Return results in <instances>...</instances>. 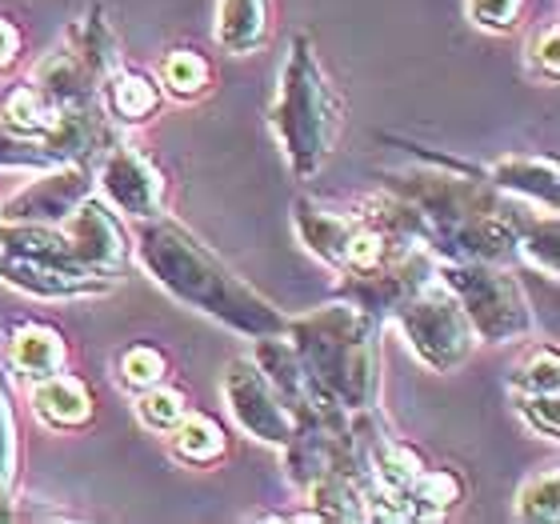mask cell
I'll use <instances>...</instances> for the list:
<instances>
[{
  "mask_svg": "<svg viewBox=\"0 0 560 524\" xmlns=\"http://www.w3.org/2000/svg\"><path fill=\"white\" fill-rule=\"evenodd\" d=\"M16 417H12L9 376L0 373V497L16 485Z\"/></svg>",
  "mask_w": 560,
  "mask_h": 524,
  "instance_id": "obj_32",
  "label": "cell"
},
{
  "mask_svg": "<svg viewBox=\"0 0 560 524\" xmlns=\"http://www.w3.org/2000/svg\"><path fill=\"white\" fill-rule=\"evenodd\" d=\"M393 321L405 333V345L412 349V357L429 373H453L480 345L472 325H468L465 308L456 304V296L444 289L441 280L424 284L412 301L400 304Z\"/></svg>",
  "mask_w": 560,
  "mask_h": 524,
  "instance_id": "obj_6",
  "label": "cell"
},
{
  "mask_svg": "<svg viewBox=\"0 0 560 524\" xmlns=\"http://www.w3.org/2000/svg\"><path fill=\"white\" fill-rule=\"evenodd\" d=\"M436 280L465 308L480 345H509L537 333V316L528 304L513 265L492 260H436Z\"/></svg>",
  "mask_w": 560,
  "mask_h": 524,
  "instance_id": "obj_5",
  "label": "cell"
},
{
  "mask_svg": "<svg viewBox=\"0 0 560 524\" xmlns=\"http://www.w3.org/2000/svg\"><path fill=\"white\" fill-rule=\"evenodd\" d=\"M497 193L516 197L533 205V209L557 212V193H560V168L552 156H504V161L489 164L485 173Z\"/></svg>",
  "mask_w": 560,
  "mask_h": 524,
  "instance_id": "obj_15",
  "label": "cell"
},
{
  "mask_svg": "<svg viewBox=\"0 0 560 524\" xmlns=\"http://www.w3.org/2000/svg\"><path fill=\"white\" fill-rule=\"evenodd\" d=\"M60 117H65V113L28 81L12 84L9 93H4V101H0V120H4L12 132H21V137H28V140H45L48 132L60 125Z\"/></svg>",
  "mask_w": 560,
  "mask_h": 524,
  "instance_id": "obj_23",
  "label": "cell"
},
{
  "mask_svg": "<svg viewBox=\"0 0 560 524\" xmlns=\"http://www.w3.org/2000/svg\"><path fill=\"white\" fill-rule=\"evenodd\" d=\"M0 280L36 301H84V296H105L117 289V280H105L84 268L9 257V253H0Z\"/></svg>",
  "mask_w": 560,
  "mask_h": 524,
  "instance_id": "obj_12",
  "label": "cell"
},
{
  "mask_svg": "<svg viewBox=\"0 0 560 524\" xmlns=\"http://www.w3.org/2000/svg\"><path fill=\"white\" fill-rule=\"evenodd\" d=\"M101 105L117 125H144L161 108V84L140 69H117L101 84Z\"/></svg>",
  "mask_w": 560,
  "mask_h": 524,
  "instance_id": "obj_21",
  "label": "cell"
},
{
  "mask_svg": "<svg viewBox=\"0 0 560 524\" xmlns=\"http://www.w3.org/2000/svg\"><path fill=\"white\" fill-rule=\"evenodd\" d=\"M137 417H140V424L144 429H152V432H168L176 424V420L185 417L188 412V396L180 393V388H173V385H152V388H140L137 393Z\"/></svg>",
  "mask_w": 560,
  "mask_h": 524,
  "instance_id": "obj_28",
  "label": "cell"
},
{
  "mask_svg": "<svg viewBox=\"0 0 560 524\" xmlns=\"http://www.w3.org/2000/svg\"><path fill=\"white\" fill-rule=\"evenodd\" d=\"M381 321L364 316L340 296L313 313L289 316L284 328L304 373L345 412H361L381 400Z\"/></svg>",
  "mask_w": 560,
  "mask_h": 524,
  "instance_id": "obj_3",
  "label": "cell"
},
{
  "mask_svg": "<svg viewBox=\"0 0 560 524\" xmlns=\"http://www.w3.org/2000/svg\"><path fill=\"white\" fill-rule=\"evenodd\" d=\"M96 193V176L84 164H52L40 168L33 185L12 193L0 205V221H24V224H65L77 212L81 200Z\"/></svg>",
  "mask_w": 560,
  "mask_h": 524,
  "instance_id": "obj_11",
  "label": "cell"
},
{
  "mask_svg": "<svg viewBox=\"0 0 560 524\" xmlns=\"http://www.w3.org/2000/svg\"><path fill=\"white\" fill-rule=\"evenodd\" d=\"M0 168H16V173H40V168H52V156L40 140H28L21 132H12L4 120H0Z\"/></svg>",
  "mask_w": 560,
  "mask_h": 524,
  "instance_id": "obj_31",
  "label": "cell"
},
{
  "mask_svg": "<svg viewBox=\"0 0 560 524\" xmlns=\"http://www.w3.org/2000/svg\"><path fill=\"white\" fill-rule=\"evenodd\" d=\"M269 125L296 181H313L337 149L345 105L332 93L320 60H316L313 40L304 33L289 40V57H284L277 96L269 105Z\"/></svg>",
  "mask_w": 560,
  "mask_h": 524,
  "instance_id": "obj_4",
  "label": "cell"
},
{
  "mask_svg": "<svg viewBox=\"0 0 560 524\" xmlns=\"http://www.w3.org/2000/svg\"><path fill=\"white\" fill-rule=\"evenodd\" d=\"M509 396L521 393H560V352L557 345H533L509 373Z\"/></svg>",
  "mask_w": 560,
  "mask_h": 524,
  "instance_id": "obj_26",
  "label": "cell"
},
{
  "mask_svg": "<svg viewBox=\"0 0 560 524\" xmlns=\"http://www.w3.org/2000/svg\"><path fill=\"white\" fill-rule=\"evenodd\" d=\"M60 229L69 236V253L77 265L96 272V277L117 280V284L125 280V268L132 260V241L125 233L120 217L96 193L89 200H81L77 212Z\"/></svg>",
  "mask_w": 560,
  "mask_h": 524,
  "instance_id": "obj_10",
  "label": "cell"
},
{
  "mask_svg": "<svg viewBox=\"0 0 560 524\" xmlns=\"http://www.w3.org/2000/svg\"><path fill=\"white\" fill-rule=\"evenodd\" d=\"M65 337H60L52 325H40V321H16L9 328V345H4V361L16 376L24 381H45V376L60 373L65 369Z\"/></svg>",
  "mask_w": 560,
  "mask_h": 524,
  "instance_id": "obj_17",
  "label": "cell"
},
{
  "mask_svg": "<svg viewBox=\"0 0 560 524\" xmlns=\"http://www.w3.org/2000/svg\"><path fill=\"white\" fill-rule=\"evenodd\" d=\"M528 69L537 72L540 81L557 84L560 81V28L557 24H545V28H537V33L528 36Z\"/></svg>",
  "mask_w": 560,
  "mask_h": 524,
  "instance_id": "obj_34",
  "label": "cell"
},
{
  "mask_svg": "<svg viewBox=\"0 0 560 524\" xmlns=\"http://www.w3.org/2000/svg\"><path fill=\"white\" fill-rule=\"evenodd\" d=\"M465 492H468V480L456 468L424 465V473L412 480L409 489L412 521H436V516L453 513L456 504L465 501Z\"/></svg>",
  "mask_w": 560,
  "mask_h": 524,
  "instance_id": "obj_24",
  "label": "cell"
},
{
  "mask_svg": "<svg viewBox=\"0 0 560 524\" xmlns=\"http://www.w3.org/2000/svg\"><path fill=\"white\" fill-rule=\"evenodd\" d=\"M120 385L129 388V393H140V388H152L161 385L164 376H168V361H164V352L156 345H129V349L120 352Z\"/></svg>",
  "mask_w": 560,
  "mask_h": 524,
  "instance_id": "obj_29",
  "label": "cell"
},
{
  "mask_svg": "<svg viewBox=\"0 0 560 524\" xmlns=\"http://www.w3.org/2000/svg\"><path fill=\"white\" fill-rule=\"evenodd\" d=\"M137 260L173 301L212 316L236 337H272L289 328V313H280L269 296H260L245 277H236L197 233L173 217H149L137 229Z\"/></svg>",
  "mask_w": 560,
  "mask_h": 524,
  "instance_id": "obj_2",
  "label": "cell"
},
{
  "mask_svg": "<svg viewBox=\"0 0 560 524\" xmlns=\"http://www.w3.org/2000/svg\"><path fill=\"white\" fill-rule=\"evenodd\" d=\"M33 89L52 101L60 113H72V108H89L101 101V84L93 81V72L84 69L81 57L72 48H52L48 57H40V65L28 77Z\"/></svg>",
  "mask_w": 560,
  "mask_h": 524,
  "instance_id": "obj_16",
  "label": "cell"
},
{
  "mask_svg": "<svg viewBox=\"0 0 560 524\" xmlns=\"http://www.w3.org/2000/svg\"><path fill=\"white\" fill-rule=\"evenodd\" d=\"M516 516L528 524H557L560 521V473L540 468L516 492Z\"/></svg>",
  "mask_w": 560,
  "mask_h": 524,
  "instance_id": "obj_27",
  "label": "cell"
},
{
  "mask_svg": "<svg viewBox=\"0 0 560 524\" xmlns=\"http://www.w3.org/2000/svg\"><path fill=\"white\" fill-rule=\"evenodd\" d=\"M385 188L417 212L420 241L436 260H516V205L485 176L432 156L424 168L385 173Z\"/></svg>",
  "mask_w": 560,
  "mask_h": 524,
  "instance_id": "obj_1",
  "label": "cell"
},
{
  "mask_svg": "<svg viewBox=\"0 0 560 524\" xmlns=\"http://www.w3.org/2000/svg\"><path fill=\"white\" fill-rule=\"evenodd\" d=\"M272 36V9L269 0H221L217 9V45L224 53H257Z\"/></svg>",
  "mask_w": 560,
  "mask_h": 524,
  "instance_id": "obj_20",
  "label": "cell"
},
{
  "mask_svg": "<svg viewBox=\"0 0 560 524\" xmlns=\"http://www.w3.org/2000/svg\"><path fill=\"white\" fill-rule=\"evenodd\" d=\"M436 280V257L424 245L400 248L381 265L361 268V272H340L337 296L349 301L352 308H361L364 316H373L381 325H388L405 301H412L424 284Z\"/></svg>",
  "mask_w": 560,
  "mask_h": 524,
  "instance_id": "obj_7",
  "label": "cell"
},
{
  "mask_svg": "<svg viewBox=\"0 0 560 524\" xmlns=\"http://www.w3.org/2000/svg\"><path fill=\"white\" fill-rule=\"evenodd\" d=\"M221 396L241 432H248L253 441L269 444V449H284L292 436V412L269 385V376L260 373V364L253 357H233L224 369Z\"/></svg>",
  "mask_w": 560,
  "mask_h": 524,
  "instance_id": "obj_9",
  "label": "cell"
},
{
  "mask_svg": "<svg viewBox=\"0 0 560 524\" xmlns=\"http://www.w3.org/2000/svg\"><path fill=\"white\" fill-rule=\"evenodd\" d=\"M156 84L161 93L176 101H200L212 93V65L197 48H168L156 65Z\"/></svg>",
  "mask_w": 560,
  "mask_h": 524,
  "instance_id": "obj_25",
  "label": "cell"
},
{
  "mask_svg": "<svg viewBox=\"0 0 560 524\" xmlns=\"http://www.w3.org/2000/svg\"><path fill=\"white\" fill-rule=\"evenodd\" d=\"M164 441H168V453H173V461H180V465H192V468L221 465L224 453H229V432H224L221 420L205 417V412H192V408L176 420L173 429L164 432Z\"/></svg>",
  "mask_w": 560,
  "mask_h": 524,
  "instance_id": "obj_19",
  "label": "cell"
},
{
  "mask_svg": "<svg viewBox=\"0 0 560 524\" xmlns=\"http://www.w3.org/2000/svg\"><path fill=\"white\" fill-rule=\"evenodd\" d=\"M28 405H33L36 420L52 432L89 429L96 417V400H93V393H89V385L77 381V376H69L65 369L45 376V381H33Z\"/></svg>",
  "mask_w": 560,
  "mask_h": 524,
  "instance_id": "obj_14",
  "label": "cell"
},
{
  "mask_svg": "<svg viewBox=\"0 0 560 524\" xmlns=\"http://www.w3.org/2000/svg\"><path fill=\"white\" fill-rule=\"evenodd\" d=\"M528 0H468V21L485 33H513Z\"/></svg>",
  "mask_w": 560,
  "mask_h": 524,
  "instance_id": "obj_33",
  "label": "cell"
},
{
  "mask_svg": "<svg viewBox=\"0 0 560 524\" xmlns=\"http://www.w3.org/2000/svg\"><path fill=\"white\" fill-rule=\"evenodd\" d=\"M292 229L301 236V245L313 253L320 265H328L332 272H345L349 265V248L352 236L361 229V217L357 212H332L313 205L308 197L292 200Z\"/></svg>",
  "mask_w": 560,
  "mask_h": 524,
  "instance_id": "obj_13",
  "label": "cell"
},
{
  "mask_svg": "<svg viewBox=\"0 0 560 524\" xmlns=\"http://www.w3.org/2000/svg\"><path fill=\"white\" fill-rule=\"evenodd\" d=\"M516 257H525L549 280L560 277V224L557 212L516 209Z\"/></svg>",
  "mask_w": 560,
  "mask_h": 524,
  "instance_id": "obj_22",
  "label": "cell"
},
{
  "mask_svg": "<svg viewBox=\"0 0 560 524\" xmlns=\"http://www.w3.org/2000/svg\"><path fill=\"white\" fill-rule=\"evenodd\" d=\"M21 48H24L21 28H16L12 21H4V16H0V77L16 69V60H21Z\"/></svg>",
  "mask_w": 560,
  "mask_h": 524,
  "instance_id": "obj_35",
  "label": "cell"
},
{
  "mask_svg": "<svg viewBox=\"0 0 560 524\" xmlns=\"http://www.w3.org/2000/svg\"><path fill=\"white\" fill-rule=\"evenodd\" d=\"M93 176H96V188H101V200H105L113 212H125L132 221H149V217H161L164 212L168 181H164V173L152 164L149 152H140L132 140L120 137L117 144L96 161Z\"/></svg>",
  "mask_w": 560,
  "mask_h": 524,
  "instance_id": "obj_8",
  "label": "cell"
},
{
  "mask_svg": "<svg viewBox=\"0 0 560 524\" xmlns=\"http://www.w3.org/2000/svg\"><path fill=\"white\" fill-rule=\"evenodd\" d=\"M69 48L81 57V65L93 72L96 84H105L117 69H125V45H120L117 28L108 21V12L101 4L84 12L81 21L69 28Z\"/></svg>",
  "mask_w": 560,
  "mask_h": 524,
  "instance_id": "obj_18",
  "label": "cell"
},
{
  "mask_svg": "<svg viewBox=\"0 0 560 524\" xmlns=\"http://www.w3.org/2000/svg\"><path fill=\"white\" fill-rule=\"evenodd\" d=\"M513 400V412L521 417L528 432H537L545 441H557L560 436V393H521L509 396Z\"/></svg>",
  "mask_w": 560,
  "mask_h": 524,
  "instance_id": "obj_30",
  "label": "cell"
}]
</instances>
